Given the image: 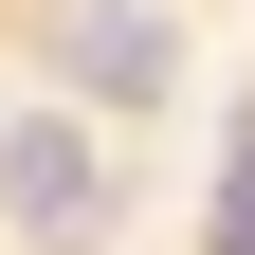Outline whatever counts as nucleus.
Listing matches in <instances>:
<instances>
[{
  "mask_svg": "<svg viewBox=\"0 0 255 255\" xmlns=\"http://www.w3.org/2000/svg\"><path fill=\"white\" fill-rule=\"evenodd\" d=\"M0 219L37 255H91V219H110V164L73 146V110H0Z\"/></svg>",
  "mask_w": 255,
  "mask_h": 255,
  "instance_id": "f257e3e1",
  "label": "nucleus"
},
{
  "mask_svg": "<svg viewBox=\"0 0 255 255\" xmlns=\"http://www.w3.org/2000/svg\"><path fill=\"white\" fill-rule=\"evenodd\" d=\"M219 255H255V146H237V182H219Z\"/></svg>",
  "mask_w": 255,
  "mask_h": 255,
  "instance_id": "7ed1b4c3",
  "label": "nucleus"
},
{
  "mask_svg": "<svg viewBox=\"0 0 255 255\" xmlns=\"http://www.w3.org/2000/svg\"><path fill=\"white\" fill-rule=\"evenodd\" d=\"M55 73L110 91V110H146V91H182V37H164V0H73V55Z\"/></svg>",
  "mask_w": 255,
  "mask_h": 255,
  "instance_id": "f03ea898",
  "label": "nucleus"
}]
</instances>
